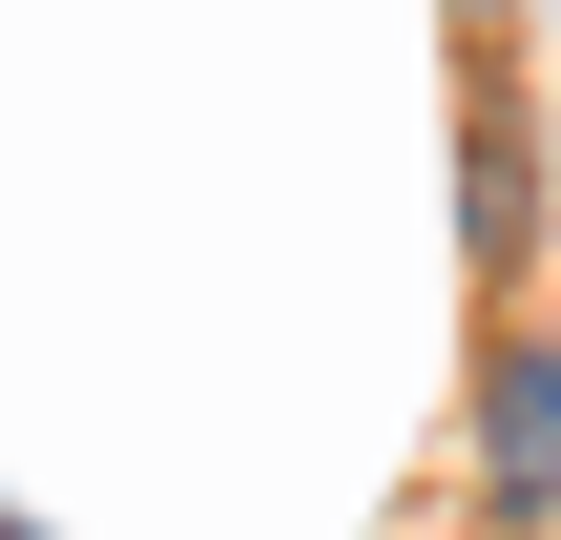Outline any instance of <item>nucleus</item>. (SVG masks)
I'll list each match as a JSON object with an SVG mask.
<instances>
[{
	"label": "nucleus",
	"mask_w": 561,
	"mask_h": 540,
	"mask_svg": "<svg viewBox=\"0 0 561 540\" xmlns=\"http://www.w3.org/2000/svg\"><path fill=\"white\" fill-rule=\"evenodd\" d=\"M479 499L561 520V333H500V375H479Z\"/></svg>",
	"instance_id": "1"
},
{
	"label": "nucleus",
	"mask_w": 561,
	"mask_h": 540,
	"mask_svg": "<svg viewBox=\"0 0 561 540\" xmlns=\"http://www.w3.org/2000/svg\"><path fill=\"white\" fill-rule=\"evenodd\" d=\"M0 540H42V520H21V499H0Z\"/></svg>",
	"instance_id": "2"
}]
</instances>
